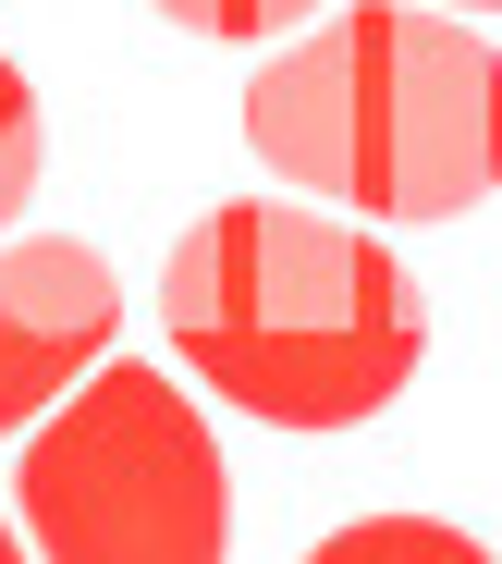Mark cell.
<instances>
[{"label":"cell","instance_id":"9","mask_svg":"<svg viewBox=\"0 0 502 564\" xmlns=\"http://www.w3.org/2000/svg\"><path fill=\"white\" fill-rule=\"evenodd\" d=\"M0 564H25V540H13V528H0Z\"/></svg>","mask_w":502,"mask_h":564},{"label":"cell","instance_id":"3","mask_svg":"<svg viewBox=\"0 0 502 564\" xmlns=\"http://www.w3.org/2000/svg\"><path fill=\"white\" fill-rule=\"evenodd\" d=\"M13 491H25L37 564H221V540H233L221 442L160 368L74 381L37 417Z\"/></svg>","mask_w":502,"mask_h":564},{"label":"cell","instance_id":"7","mask_svg":"<svg viewBox=\"0 0 502 564\" xmlns=\"http://www.w3.org/2000/svg\"><path fill=\"white\" fill-rule=\"evenodd\" d=\"M160 13H172L184 37H221V50H245V37H282V25L331 13V0H160Z\"/></svg>","mask_w":502,"mask_h":564},{"label":"cell","instance_id":"2","mask_svg":"<svg viewBox=\"0 0 502 564\" xmlns=\"http://www.w3.org/2000/svg\"><path fill=\"white\" fill-rule=\"evenodd\" d=\"M245 148L307 209L466 221L502 184V50L429 0H356L245 86Z\"/></svg>","mask_w":502,"mask_h":564},{"label":"cell","instance_id":"6","mask_svg":"<svg viewBox=\"0 0 502 564\" xmlns=\"http://www.w3.org/2000/svg\"><path fill=\"white\" fill-rule=\"evenodd\" d=\"M37 160H50V135H37V86L0 62V234L25 221V197H37Z\"/></svg>","mask_w":502,"mask_h":564},{"label":"cell","instance_id":"5","mask_svg":"<svg viewBox=\"0 0 502 564\" xmlns=\"http://www.w3.org/2000/svg\"><path fill=\"white\" fill-rule=\"evenodd\" d=\"M307 564H490L466 528H441V516H356V528H331Z\"/></svg>","mask_w":502,"mask_h":564},{"label":"cell","instance_id":"1","mask_svg":"<svg viewBox=\"0 0 502 564\" xmlns=\"http://www.w3.org/2000/svg\"><path fill=\"white\" fill-rule=\"evenodd\" d=\"M160 332L184 381H209L258 430H356L429 356V307L405 258L307 197H233L184 221L160 270Z\"/></svg>","mask_w":502,"mask_h":564},{"label":"cell","instance_id":"4","mask_svg":"<svg viewBox=\"0 0 502 564\" xmlns=\"http://www.w3.org/2000/svg\"><path fill=\"white\" fill-rule=\"evenodd\" d=\"M111 332H123V282L98 246H62V234L13 246L0 258V430H37L111 356Z\"/></svg>","mask_w":502,"mask_h":564},{"label":"cell","instance_id":"8","mask_svg":"<svg viewBox=\"0 0 502 564\" xmlns=\"http://www.w3.org/2000/svg\"><path fill=\"white\" fill-rule=\"evenodd\" d=\"M429 13H502V0H429Z\"/></svg>","mask_w":502,"mask_h":564}]
</instances>
